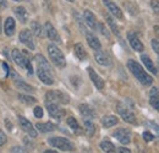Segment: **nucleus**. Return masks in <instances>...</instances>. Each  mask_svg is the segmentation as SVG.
Wrapping results in <instances>:
<instances>
[{"mask_svg":"<svg viewBox=\"0 0 159 153\" xmlns=\"http://www.w3.org/2000/svg\"><path fill=\"white\" fill-rule=\"evenodd\" d=\"M127 67H129V70L132 72V75L136 77L142 85H144V86H149V85H152L153 78L143 70V67L139 65L137 61L130 59V60L127 61Z\"/></svg>","mask_w":159,"mask_h":153,"instance_id":"f257e3e1","label":"nucleus"},{"mask_svg":"<svg viewBox=\"0 0 159 153\" xmlns=\"http://www.w3.org/2000/svg\"><path fill=\"white\" fill-rule=\"evenodd\" d=\"M48 143L52 147H55L58 150L65 151V152H72L75 150V145L67 140L66 137H61V136H55V137H50L48 140Z\"/></svg>","mask_w":159,"mask_h":153,"instance_id":"f03ea898","label":"nucleus"},{"mask_svg":"<svg viewBox=\"0 0 159 153\" xmlns=\"http://www.w3.org/2000/svg\"><path fill=\"white\" fill-rule=\"evenodd\" d=\"M48 54H49V58L52 59V61L54 63L55 66H58L60 69H64L66 66V60H65V57L62 54V52L58 48V45L50 43L48 45Z\"/></svg>","mask_w":159,"mask_h":153,"instance_id":"7ed1b4c3","label":"nucleus"},{"mask_svg":"<svg viewBox=\"0 0 159 153\" xmlns=\"http://www.w3.org/2000/svg\"><path fill=\"white\" fill-rule=\"evenodd\" d=\"M11 57L12 60L20 66L22 69H26L28 71V74H33V67H32V64H31V60L27 58V55L25 53H21L19 49H12L11 52Z\"/></svg>","mask_w":159,"mask_h":153,"instance_id":"20e7f679","label":"nucleus"},{"mask_svg":"<svg viewBox=\"0 0 159 153\" xmlns=\"http://www.w3.org/2000/svg\"><path fill=\"white\" fill-rule=\"evenodd\" d=\"M70 102V98L66 93L54 90L49 91L45 95V103H55V104H67Z\"/></svg>","mask_w":159,"mask_h":153,"instance_id":"39448f33","label":"nucleus"},{"mask_svg":"<svg viewBox=\"0 0 159 153\" xmlns=\"http://www.w3.org/2000/svg\"><path fill=\"white\" fill-rule=\"evenodd\" d=\"M19 39L22 44H25L28 49L33 50L36 48V43H34V38H33V35L30 30H22L20 32V36Z\"/></svg>","mask_w":159,"mask_h":153,"instance_id":"423d86ee","label":"nucleus"},{"mask_svg":"<svg viewBox=\"0 0 159 153\" xmlns=\"http://www.w3.org/2000/svg\"><path fill=\"white\" fill-rule=\"evenodd\" d=\"M116 110H118V113L122 118L124 121H126L129 124H136V116H135V114L127 107H125L122 104H118Z\"/></svg>","mask_w":159,"mask_h":153,"instance_id":"0eeeda50","label":"nucleus"},{"mask_svg":"<svg viewBox=\"0 0 159 153\" xmlns=\"http://www.w3.org/2000/svg\"><path fill=\"white\" fill-rule=\"evenodd\" d=\"M19 124H20L21 129L26 132V134H28L31 137H37V135H38V132H37V129L32 125V123L30 121V120H27L25 116H19Z\"/></svg>","mask_w":159,"mask_h":153,"instance_id":"6e6552de","label":"nucleus"},{"mask_svg":"<svg viewBox=\"0 0 159 153\" xmlns=\"http://www.w3.org/2000/svg\"><path fill=\"white\" fill-rule=\"evenodd\" d=\"M113 136L122 145H129L131 142V131L129 129H118L113 132Z\"/></svg>","mask_w":159,"mask_h":153,"instance_id":"1a4fd4ad","label":"nucleus"},{"mask_svg":"<svg viewBox=\"0 0 159 153\" xmlns=\"http://www.w3.org/2000/svg\"><path fill=\"white\" fill-rule=\"evenodd\" d=\"M47 109H48L49 115L54 118L55 120H61L65 115V110L60 108L59 104H55V103H47Z\"/></svg>","mask_w":159,"mask_h":153,"instance_id":"9d476101","label":"nucleus"},{"mask_svg":"<svg viewBox=\"0 0 159 153\" xmlns=\"http://www.w3.org/2000/svg\"><path fill=\"white\" fill-rule=\"evenodd\" d=\"M37 76L40 81L44 83V85H53L54 83V77H53V74L45 69H42L39 66H37Z\"/></svg>","mask_w":159,"mask_h":153,"instance_id":"9b49d317","label":"nucleus"},{"mask_svg":"<svg viewBox=\"0 0 159 153\" xmlns=\"http://www.w3.org/2000/svg\"><path fill=\"white\" fill-rule=\"evenodd\" d=\"M44 32H45L47 37L50 39V40H53V42H55V43H58V44L61 43V39H60V36H59V33H58V31L54 28V26H53L50 22H47V23L44 25Z\"/></svg>","mask_w":159,"mask_h":153,"instance_id":"f8f14e48","label":"nucleus"},{"mask_svg":"<svg viewBox=\"0 0 159 153\" xmlns=\"http://www.w3.org/2000/svg\"><path fill=\"white\" fill-rule=\"evenodd\" d=\"M127 39H129V43H130V45L132 47L134 50H136V52H143L144 45L139 40V38L137 37V35L135 32H129L127 33Z\"/></svg>","mask_w":159,"mask_h":153,"instance_id":"ddd939ff","label":"nucleus"},{"mask_svg":"<svg viewBox=\"0 0 159 153\" xmlns=\"http://www.w3.org/2000/svg\"><path fill=\"white\" fill-rule=\"evenodd\" d=\"M11 75H12V77H14V82H15V86H16L19 90H22V91H25V92H28V93H32V92L34 91V88H33L31 85L26 83L23 80H21V77L17 76V74H16V72L11 71Z\"/></svg>","mask_w":159,"mask_h":153,"instance_id":"4468645a","label":"nucleus"},{"mask_svg":"<svg viewBox=\"0 0 159 153\" xmlns=\"http://www.w3.org/2000/svg\"><path fill=\"white\" fill-rule=\"evenodd\" d=\"M103 2H104V5L107 6V9L109 10V12H110L111 15H114V16L118 17V19H122V17H124L121 9H120L115 2H113L111 0H103Z\"/></svg>","mask_w":159,"mask_h":153,"instance_id":"2eb2a0df","label":"nucleus"},{"mask_svg":"<svg viewBox=\"0 0 159 153\" xmlns=\"http://www.w3.org/2000/svg\"><path fill=\"white\" fill-rule=\"evenodd\" d=\"M83 19H84V22L87 23L88 27H91L93 31L97 30V26H98L97 19H96V16H94V14H93L92 11L84 10V12H83Z\"/></svg>","mask_w":159,"mask_h":153,"instance_id":"dca6fc26","label":"nucleus"},{"mask_svg":"<svg viewBox=\"0 0 159 153\" xmlns=\"http://www.w3.org/2000/svg\"><path fill=\"white\" fill-rule=\"evenodd\" d=\"M88 75H89V78L92 80V82L94 83V86L98 88V90H103L104 88V81L103 78L93 70V67H88Z\"/></svg>","mask_w":159,"mask_h":153,"instance_id":"f3484780","label":"nucleus"},{"mask_svg":"<svg viewBox=\"0 0 159 153\" xmlns=\"http://www.w3.org/2000/svg\"><path fill=\"white\" fill-rule=\"evenodd\" d=\"M80 108V113L82 114L83 118H86V119H94V118H97V113H96V110L92 108V107H89L88 104H81L79 107Z\"/></svg>","mask_w":159,"mask_h":153,"instance_id":"a211bd4d","label":"nucleus"},{"mask_svg":"<svg viewBox=\"0 0 159 153\" xmlns=\"http://www.w3.org/2000/svg\"><path fill=\"white\" fill-rule=\"evenodd\" d=\"M94 59H96V61H97L99 65H103V66H109V65H111V59L109 58L108 54H105V53L102 52V50H97V52H96Z\"/></svg>","mask_w":159,"mask_h":153,"instance_id":"6ab92c4d","label":"nucleus"},{"mask_svg":"<svg viewBox=\"0 0 159 153\" xmlns=\"http://www.w3.org/2000/svg\"><path fill=\"white\" fill-rule=\"evenodd\" d=\"M15 30H16V22L12 17H7L6 21H5V25H4V32L6 36L11 37L14 36L15 33Z\"/></svg>","mask_w":159,"mask_h":153,"instance_id":"aec40b11","label":"nucleus"},{"mask_svg":"<svg viewBox=\"0 0 159 153\" xmlns=\"http://www.w3.org/2000/svg\"><path fill=\"white\" fill-rule=\"evenodd\" d=\"M149 104L159 112V92L156 87L151 88V92H149Z\"/></svg>","mask_w":159,"mask_h":153,"instance_id":"412c9836","label":"nucleus"},{"mask_svg":"<svg viewBox=\"0 0 159 153\" xmlns=\"http://www.w3.org/2000/svg\"><path fill=\"white\" fill-rule=\"evenodd\" d=\"M36 129L42 134H47V132L54 131L57 129V125H54L53 123H38L36 125Z\"/></svg>","mask_w":159,"mask_h":153,"instance_id":"4be33fe9","label":"nucleus"},{"mask_svg":"<svg viewBox=\"0 0 159 153\" xmlns=\"http://www.w3.org/2000/svg\"><path fill=\"white\" fill-rule=\"evenodd\" d=\"M86 38H87V43H88V45H89L92 49H94L96 52H97V50H100L102 44H100L99 39L97 38L96 36H93L92 33H86Z\"/></svg>","mask_w":159,"mask_h":153,"instance_id":"5701e85b","label":"nucleus"},{"mask_svg":"<svg viewBox=\"0 0 159 153\" xmlns=\"http://www.w3.org/2000/svg\"><path fill=\"white\" fill-rule=\"evenodd\" d=\"M14 12H15L17 20H20V22H22V23H26L27 22V20H28V12H27V10L23 6L15 7L14 9Z\"/></svg>","mask_w":159,"mask_h":153,"instance_id":"b1692460","label":"nucleus"},{"mask_svg":"<svg viewBox=\"0 0 159 153\" xmlns=\"http://www.w3.org/2000/svg\"><path fill=\"white\" fill-rule=\"evenodd\" d=\"M119 123V119L115 115H105L102 118V125L104 128H111Z\"/></svg>","mask_w":159,"mask_h":153,"instance_id":"393cba45","label":"nucleus"},{"mask_svg":"<svg viewBox=\"0 0 159 153\" xmlns=\"http://www.w3.org/2000/svg\"><path fill=\"white\" fill-rule=\"evenodd\" d=\"M141 59H142V63L144 64V66H146V69H148L152 74H158V70H157V67H156V65L153 64V61L151 60V58L148 57V55H146V54H143V55H141Z\"/></svg>","mask_w":159,"mask_h":153,"instance_id":"a878e982","label":"nucleus"},{"mask_svg":"<svg viewBox=\"0 0 159 153\" xmlns=\"http://www.w3.org/2000/svg\"><path fill=\"white\" fill-rule=\"evenodd\" d=\"M36 63H37V66H39L42 69H45V70H48V71H50L52 72V66H50V64L48 63V60L45 59V58L43 57V55H36Z\"/></svg>","mask_w":159,"mask_h":153,"instance_id":"bb28decb","label":"nucleus"},{"mask_svg":"<svg viewBox=\"0 0 159 153\" xmlns=\"http://www.w3.org/2000/svg\"><path fill=\"white\" fill-rule=\"evenodd\" d=\"M83 126H84V131L88 137H92L96 132V125L89 120V119H84L83 121Z\"/></svg>","mask_w":159,"mask_h":153,"instance_id":"cd10ccee","label":"nucleus"},{"mask_svg":"<svg viewBox=\"0 0 159 153\" xmlns=\"http://www.w3.org/2000/svg\"><path fill=\"white\" fill-rule=\"evenodd\" d=\"M67 125L70 126V129H71L76 135L82 134V129H81V126L79 125V123H77V120H76L75 118H72V116L67 118Z\"/></svg>","mask_w":159,"mask_h":153,"instance_id":"c85d7f7f","label":"nucleus"},{"mask_svg":"<svg viewBox=\"0 0 159 153\" xmlns=\"http://www.w3.org/2000/svg\"><path fill=\"white\" fill-rule=\"evenodd\" d=\"M74 49H75V54H76V57L79 58L80 60H86L87 59V52H86V49H84V47L81 44V43H76L75 44V47H74Z\"/></svg>","mask_w":159,"mask_h":153,"instance_id":"c756f323","label":"nucleus"},{"mask_svg":"<svg viewBox=\"0 0 159 153\" xmlns=\"http://www.w3.org/2000/svg\"><path fill=\"white\" fill-rule=\"evenodd\" d=\"M102 151L105 153H116V147L110 141H102L99 145Z\"/></svg>","mask_w":159,"mask_h":153,"instance_id":"7c9ffc66","label":"nucleus"},{"mask_svg":"<svg viewBox=\"0 0 159 153\" xmlns=\"http://www.w3.org/2000/svg\"><path fill=\"white\" fill-rule=\"evenodd\" d=\"M107 22L109 23V26H110V28H111V31H113V33L115 35V36H120V31H119V27L116 26V23L114 22V20L111 19L110 16H107Z\"/></svg>","mask_w":159,"mask_h":153,"instance_id":"2f4dec72","label":"nucleus"},{"mask_svg":"<svg viewBox=\"0 0 159 153\" xmlns=\"http://www.w3.org/2000/svg\"><path fill=\"white\" fill-rule=\"evenodd\" d=\"M19 99L25 104H34L37 99L32 96H26V95H19Z\"/></svg>","mask_w":159,"mask_h":153,"instance_id":"473e14b6","label":"nucleus"},{"mask_svg":"<svg viewBox=\"0 0 159 153\" xmlns=\"http://www.w3.org/2000/svg\"><path fill=\"white\" fill-rule=\"evenodd\" d=\"M31 30H32V32H33L36 36H38V37H40V36L43 35V28H42V26H40L38 22H32V23H31Z\"/></svg>","mask_w":159,"mask_h":153,"instance_id":"72a5a7b5","label":"nucleus"},{"mask_svg":"<svg viewBox=\"0 0 159 153\" xmlns=\"http://www.w3.org/2000/svg\"><path fill=\"white\" fill-rule=\"evenodd\" d=\"M151 7L154 11V14L159 15V0H151Z\"/></svg>","mask_w":159,"mask_h":153,"instance_id":"f704fd0d","label":"nucleus"},{"mask_svg":"<svg viewBox=\"0 0 159 153\" xmlns=\"http://www.w3.org/2000/svg\"><path fill=\"white\" fill-rule=\"evenodd\" d=\"M151 45H152L153 50L156 52V54L159 55V40L158 39H152V40H151Z\"/></svg>","mask_w":159,"mask_h":153,"instance_id":"c9c22d12","label":"nucleus"},{"mask_svg":"<svg viewBox=\"0 0 159 153\" xmlns=\"http://www.w3.org/2000/svg\"><path fill=\"white\" fill-rule=\"evenodd\" d=\"M33 114H34V116L36 118H38V119H40L42 116H43V109L40 108V107H34V109H33Z\"/></svg>","mask_w":159,"mask_h":153,"instance_id":"e433bc0d","label":"nucleus"},{"mask_svg":"<svg viewBox=\"0 0 159 153\" xmlns=\"http://www.w3.org/2000/svg\"><path fill=\"white\" fill-rule=\"evenodd\" d=\"M153 138H154V136L151 134L149 131H144L143 132V140L146 142H151V141H153Z\"/></svg>","mask_w":159,"mask_h":153,"instance_id":"4c0bfd02","label":"nucleus"},{"mask_svg":"<svg viewBox=\"0 0 159 153\" xmlns=\"http://www.w3.org/2000/svg\"><path fill=\"white\" fill-rule=\"evenodd\" d=\"M6 141H7V137H6V135L5 132L0 129V146H4L5 143H6Z\"/></svg>","mask_w":159,"mask_h":153,"instance_id":"58836bf2","label":"nucleus"},{"mask_svg":"<svg viewBox=\"0 0 159 153\" xmlns=\"http://www.w3.org/2000/svg\"><path fill=\"white\" fill-rule=\"evenodd\" d=\"M99 28H100V32H102V35H104V36H105L107 38H109V37H110V36H109V32H108V31L105 30L104 25H102V23H100V25H99Z\"/></svg>","mask_w":159,"mask_h":153,"instance_id":"ea45409f","label":"nucleus"},{"mask_svg":"<svg viewBox=\"0 0 159 153\" xmlns=\"http://www.w3.org/2000/svg\"><path fill=\"white\" fill-rule=\"evenodd\" d=\"M148 125H151V126H152V129H153V130L156 131L157 136H159V125L154 124V123H148Z\"/></svg>","mask_w":159,"mask_h":153,"instance_id":"a19ab883","label":"nucleus"},{"mask_svg":"<svg viewBox=\"0 0 159 153\" xmlns=\"http://www.w3.org/2000/svg\"><path fill=\"white\" fill-rule=\"evenodd\" d=\"M1 65H2V67H4V72H5V77H6L9 75V72H10V67H9V65H7L6 63H2Z\"/></svg>","mask_w":159,"mask_h":153,"instance_id":"79ce46f5","label":"nucleus"},{"mask_svg":"<svg viewBox=\"0 0 159 153\" xmlns=\"http://www.w3.org/2000/svg\"><path fill=\"white\" fill-rule=\"evenodd\" d=\"M7 7V1L6 0H0V10H4Z\"/></svg>","mask_w":159,"mask_h":153,"instance_id":"37998d69","label":"nucleus"},{"mask_svg":"<svg viewBox=\"0 0 159 153\" xmlns=\"http://www.w3.org/2000/svg\"><path fill=\"white\" fill-rule=\"evenodd\" d=\"M119 153H131V151H130V150H127V148H125V147H120Z\"/></svg>","mask_w":159,"mask_h":153,"instance_id":"c03bdc74","label":"nucleus"},{"mask_svg":"<svg viewBox=\"0 0 159 153\" xmlns=\"http://www.w3.org/2000/svg\"><path fill=\"white\" fill-rule=\"evenodd\" d=\"M153 30H154V33H156V36H157V37L159 38V26H154V28H153Z\"/></svg>","mask_w":159,"mask_h":153,"instance_id":"a18cd8bd","label":"nucleus"},{"mask_svg":"<svg viewBox=\"0 0 159 153\" xmlns=\"http://www.w3.org/2000/svg\"><path fill=\"white\" fill-rule=\"evenodd\" d=\"M44 153H58V152L54 151V150H47V151H44Z\"/></svg>","mask_w":159,"mask_h":153,"instance_id":"49530a36","label":"nucleus"},{"mask_svg":"<svg viewBox=\"0 0 159 153\" xmlns=\"http://www.w3.org/2000/svg\"><path fill=\"white\" fill-rule=\"evenodd\" d=\"M0 33H1V17H0Z\"/></svg>","mask_w":159,"mask_h":153,"instance_id":"de8ad7c7","label":"nucleus"},{"mask_svg":"<svg viewBox=\"0 0 159 153\" xmlns=\"http://www.w3.org/2000/svg\"><path fill=\"white\" fill-rule=\"evenodd\" d=\"M67 1H70V2H74V1H75V0H67Z\"/></svg>","mask_w":159,"mask_h":153,"instance_id":"09e8293b","label":"nucleus"},{"mask_svg":"<svg viewBox=\"0 0 159 153\" xmlns=\"http://www.w3.org/2000/svg\"><path fill=\"white\" fill-rule=\"evenodd\" d=\"M14 1H22V0H14Z\"/></svg>","mask_w":159,"mask_h":153,"instance_id":"8fccbe9b","label":"nucleus"}]
</instances>
